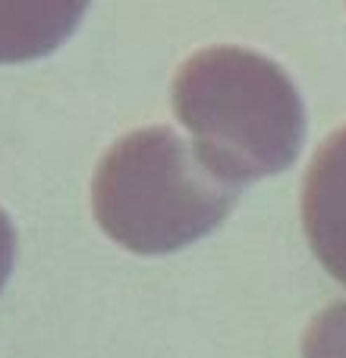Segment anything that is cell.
<instances>
[{
    "label": "cell",
    "instance_id": "1",
    "mask_svg": "<svg viewBox=\"0 0 346 358\" xmlns=\"http://www.w3.org/2000/svg\"><path fill=\"white\" fill-rule=\"evenodd\" d=\"M173 110L195 138V155L230 185L284 173L305 138L293 79L246 48H208L173 76Z\"/></svg>",
    "mask_w": 346,
    "mask_h": 358
},
{
    "label": "cell",
    "instance_id": "2",
    "mask_svg": "<svg viewBox=\"0 0 346 358\" xmlns=\"http://www.w3.org/2000/svg\"><path fill=\"white\" fill-rule=\"evenodd\" d=\"M236 204L223 182L170 129L148 126L123 136L95 170L98 227L136 255H167L217 229Z\"/></svg>",
    "mask_w": 346,
    "mask_h": 358
},
{
    "label": "cell",
    "instance_id": "3",
    "mask_svg": "<svg viewBox=\"0 0 346 358\" xmlns=\"http://www.w3.org/2000/svg\"><path fill=\"white\" fill-rule=\"evenodd\" d=\"M303 227L318 264L346 286V126L324 138L309 164Z\"/></svg>",
    "mask_w": 346,
    "mask_h": 358
},
{
    "label": "cell",
    "instance_id": "4",
    "mask_svg": "<svg viewBox=\"0 0 346 358\" xmlns=\"http://www.w3.org/2000/svg\"><path fill=\"white\" fill-rule=\"evenodd\" d=\"M88 0H0V63L48 57L79 29Z\"/></svg>",
    "mask_w": 346,
    "mask_h": 358
},
{
    "label": "cell",
    "instance_id": "5",
    "mask_svg": "<svg viewBox=\"0 0 346 358\" xmlns=\"http://www.w3.org/2000/svg\"><path fill=\"white\" fill-rule=\"evenodd\" d=\"M303 358H346V302H334L309 324Z\"/></svg>",
    "mask_w": 346,
    "mask_h": 358
},
{
    "label": "cell",
    "instance_id": "6",
    "mask_svg": "<svg viewBox=\"0 0 346 358\" xmlns=\"http://www.w3.org/2000/svg\"><path fill=\"white\" fill-rule=\"evenodd\" d=\"M13 258H16V233H13L10 217L0 210V289H4V283L10 280Z\"/></svg>",
    "mask_w": 346,
    "mask_h": 358
}]
</instances>
